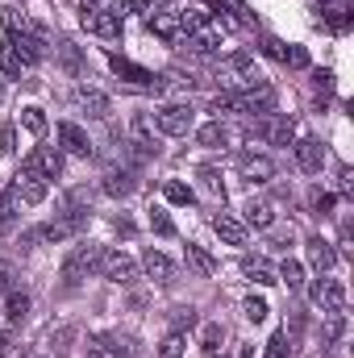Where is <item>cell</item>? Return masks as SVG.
<instances>
[{"label":"cell","mask_w":354,"mask_h":358,"mask_svg":"<svg viewBox=\"0 0 354 358\" xmlns=\"http://www.w3.org/2000/svg\"><path fill=\"white\" fill-rule=\"evenodd\" d=\"M250 138H263L271 146H292V142H296V125H292V117H283V113H267L259 121H250Z\"/></svg>","instance_id":"obj_1"},{"label":"cell","mask_w":354,"mask_h":358,"mask_svg":"<svg viewBox=\"0 0 354 358\" xmlns=\"http://www.w3.org/2000/svg\"><path fill=\"white\" fill-rule=\"evenodd\" d=\"M192 104H163V108H155V117H150V125L159 129V134H167V138H183L187 129H192Z\"/></svg>","instance_id":"obj_2"},{"label":"cell","mask_w":354,"mask_h":358,"mask_svg":"<svg viewBox=\"0 0 354 358\" xmlns=\"http://www.w3.org/2000/svg\"><path fill=\"white\" fill-rule=\"evenodd\" d=\"M129 155L134 159H155L159 155V134H155V125H150V117L146 113H138L134 121H129Z\"/></svg>","instance_id":"obj_3"},{"label":"cell","mask_w":354,"mask_h":358,"mask_svg":"<svg viewBox=\"0 0 354 358\" xmlns=\"http://www.w3.org/2000/svg\"><path fill=\"white\" fill-rule=\"evenodd\" d=\"M96 271H100L104 279H113V283H134V279H138V263H134L129 255H121V250H100Z\"/></svg>","instance_id":"obj_4"},{"label":"cell","mask_w":354,"mask_h":358,"mask_svg":"<svg viewBox=\"0 0 354 358\" xmlns=\"http://www.w3.org/2000/svg\"><path fill=\"white\" fill-rule=\"evenodd\" d=\"M96 263H100V250H96L92 242L88 246H76V250L67 255V263H63V279H67V283H84L92 271H96Z\"/></svg>","instance_id":"obj_5"},{"label":"cell","mask_w":354,"mask_h":358,"mask_svg":"<svg viewBox=\"0 0 354 358\" xmlns=\"http://www.w3.org/2000/svg\"><path fill=\"white\" fill-rule=\"evenodd\" d=\"M21 171L42 176V179H59V176H63V155H59V150H50V146H38V150L25 159V167H21Z\"/></svg>","instance_id":"obj_6"},{"label":"cell","mask_w":354,"mask_h":358,"mask_svg":"<svg viewBox=\"0 0 354 358\" xmlns=\"http://www.w3.org/2000/svg\"><path fill=\"white\" fill-rule=\"evenodd\" d=\"M309 296H313V304H321L325 313H346V287H342L338 279H317Z\"/></svg>","instance_id":"obj_7"},{"label":"cell","mask_w":354,"mask_h":358,"mask_svg":"<svg viewBox=\"0 0 354 358\" xmlns=\"http://www.w3.org/2000/svg\"><path fill=\"white\" fill-rule=\"evenodd\" d=\"M108 67H113L121 80L138 84V88H159V76H155V71H146V67H138V63H129V59H121V55H108Z\"/></svg>","instance_id":"obj_8"},{"label":"cell","mask_w":354,"mask_h":358,"mask_svg":"<svg viewBox=\"0 0 354 358\" xmlns=\"http://www.w3.org/2000/svg\"><path fill=\"white\" fill-rule=\"evenodd\" d=\"M59 142H63V150H67V155H76V159H92L88 134H84L76 121H59Z\"/></svg>","instance_id":"obj_9"},{"label":"cell","mask_w":354,"mask_h":358,"mask_svg":"<svg viewBox=\"0 0 354 358\" xmlns=\"http://www.w3.org/2000/svg\"><path fill=\"white\" fill-rule=\"evenodd\" d=\"M296 163H300L304 176H321V167H325L321 142H317V138H300V142H296Z\"/></svg>","instance_id":"obj_10"},{"label":"cell","mask_w":354,"mask_h":358,"mask_svg":"<svg viewBox=\"0 0 354 358\" xmlns=\"http://www.w3.org/2000/svg\"><path fill=\"white\" fill-rule=\"evenodd\" d=\"M238 171L250 183H267V179H275V163L267 155H238Z\"/></svg>","instance_id":"obj_11"},{"label":"cell","mask_w":354,"mask_h":358,"mask_svg":"<svg viewBox=\"0 0 354 358\" xmlns=\"http://www.w3.org/2000/svg\"><path fill=\"white\" fill-rule=\"evenodd\" d=\"M146 25H150V34H159L163 42H179V38H183V29H179V8H163V13L146 17Z\"/></svg>","instance_id":"obj_12"},{"label":"cell","mask_w":354,"mask_h":358,"mask_svg":"<svg viewBox=\"0 0 354 358\" xmlns=\"http://www.w3.org/2000/svg\"><path fill=\"white\" fill-rule=\"evenodd\" d=\"M213 229H217V238H221V242H229V246H246V225H242L238 217L217 213V217H213Z\"/></svg>","instance_id":"obj_13"},{"label":"cell","mask_w":354,"mask_h":358,"mask_svg":"<svg viewBox=\"0 0 354 358\" xmlns=\"http://www.w3.org/2000/svg\"><path fill=\"white\" fill-rule=\"evenodd\" d=\"M134 187H138L134 167H108V171H104V192H108V196H117V200H121V196H129Z\"/></svg>","instance_id":"obj_14"},{"label":"cell","mask_w":354,"mask_h":358,"mask_svg":"<svg viewBox=\"0 0 354 358\" xmlns=\"http://www.w3.org/2000/svg\"><path fill=\"white\" fill-rule=\"evenodd\" d=\"M217 46H221V34L217 29H196V34H187V55H196V59H208V55H217Z\"/></svg>","instance_id":"obj_15"},{"label":"cell","mask_w":354,"mask_h":358,"mask_svg":"<svg viewBox=\"0 0 354 358\" xmlns=\"http://www.w3.org/2000/svg\"><path fill=\"white\" fill-rule=\"evenodd\" d=\"M88 29L113 42V38H121V17H117L113 8H96V13L88 17Z\"/></svg>","instance_id":"obj_16"},{"label":"cell","mask_w":354,"mask_h":358,"mask_svg":"<svg viewBox=\"0 0 354 358\" xmlns=\"http://www.w3.org/2000/svg\"><path fill=\"white\" fill-rule=\"evenodd\" d=\"M142 271H146L155 283H167V279L176 275V263H171L167 255H159V250H146V255H142Z\"/></svg>","instance_id":"obj_17"},{"label":"cell","mask_w":354,"mask_h":358,"mask_svg":"<svg viewBox=\"0 0 354 358\" xmlns=\"http://www.w3.org/2000/svg\"><path fill=\"white\" fill-rule=\"evenodd\" d=\"M76 100H80V108H84L88 117H96V121H104V117H108V108H113V104H108V96H104V92H96V88H80V92H76Z\"/></svg>","instance_id":"obj_18"},{"label":"cell","mask_w":354,"mask_h":358,"mask_svg":"<svg viewBox=\"0 0 354 358\" xmlns=\"http://www.w3.org/2000/svg\"><path fill=\"white\" fill-rule=\"evenodd\" d=\"M13 187H17V196H21L25 204H42V200H46V179H42V176L21 171V179H17Z\"/></svg>","instance_id":"obj_19"},{"label":"cell","mask_w":354,"mask_h":358,"mask_svg":"<svg viewBox=\"0 0 354 358\" xmlns=\"http://www.w3.org/2000/svg\"><path fill=\"white\" fill-rule=\"evenodd\" d=\"M17 213H21V196H17V187H4L0 192V234H13Z\"/></svg>","instance_id":"obj_20"},{"label":"cell","mask_w":354,"mask_h":358,"mask_svg":"<svg viewBox=\"0 0 354 358\" xmlns=\"http://www.w3.org/2000/svg\"><path fill=\"white\" fill-rule=\"evenodd\" d=\"M183 259H187V267L196 271L200 279H213V275H217V259H213L208 250H200V246H187Z\"/></svg>","instance_id":"obj_21"},{"label":"cell","mask_w":354,"mask_h":358,"mask_svg":"<svg viewBox=\"0 0 354 358\" xmlns=\"http://www.w3.org/2000/svg\"><path fill=\"white\" fill-rule=\"evenodd\" d=\"M309 263L317 271H330L338 263V255H334V246H330L325 238H309Z\"/></svg>","instance_id":"obj_22"},{"label":"cell","mask_w":354,"mask_h":358,"mask_svg":"<svg viewBox=\"0 0 354 358\" xmlns=\"http://www.w3.org/2000/svg\"><path fill=\"white\" fill-rule=\"evenodd\" d=\"M196 142H200V146H208V150H217V146H225V142H229V129H225L221 121H208V125H200V129H196Z\"/></svg>","instance_id":"obj_23"},{"label":"cell","mask_w":354,"mask_h":358,"mask_svg":"<svg viewBox=\"0 0 354 358\" xmlns=\"http://www.w3.org/2000/svg\"><path fill=\"white\" fill-rule=\"evenodd\" d=\"M242 275H246L250 283H259V287H271V283H279V279H275V271L267 267L263 259H242Z\"/></svg>","instance_id":"obj_24"},{"label":"cell","mask_w":354,"mask_h":358,"mask_svg":"<svg viewBox=\"0 0 354 358\" xmlns=\"http://www.w3.org/2000/svg\"><path fill=\"white\" fill-rule=\"evenodd\" d=\"M88 358H129V350L117 338H92L88 342Z\"/></svg>","instance_id":"obj_25"},{"label":"cell","mask_w":354,"mask_h":358,"mask_svg":"<svg viewBox=\"0 0 354 358\" xmlns=\"http://www.w3.org/2000/svg\"><path fill=\"white\" fill-rule=\"evenodd\" d=\"M55 55H59V63H63V71H67V76H80V71H84V59H80L76 42H59V46H55Z\"/></svg>","instance_id":"obj_26"},{"label":"cell","mask_w":354,"mask_h":358,"mask_svg":"<svg viewBox=\"0 0 354 358\" xmlns=\"http://www.w3.org/2000/svg\"><path fill=\"white\" fill-rule=\"evenodd\" d=\"M246 221H250L255 229H271V225H275V208H271L267 200H255V204L246 208Z\"/></svg>","instance_id":"obj_27"},{"label":"cell","mask_w":354,"mask_h":358,"mask_svg":"<svg viewBox=\"0 0 354 358\" xmlns=\"http://www.w3.org/2000/svg\"><path fill=\"white\" fill-rule=\"evenodd\" d=\"M342 334H346V313H330V321H325V329H321V342L334 346Z\"/></svg>","instance_id":"obj_28"},{"label":"cell","mask_w":354,"mask_h":358,"mask_svg":"<svg viewBox=\"0 0 354 358\" xmlns=\"http://www.w3.org/2000/svg\"><path fill=\"white\" fill-rule=\"evenodd\" d=\"M163 196H167L171 204H192V200H196V192H192L187 183H179V179H167V183H163Z\"/></svg>","instance_id":"obj_29"},{"label":"cell","mask_w":354,"mask_h":358,"mask_svg":"<svg viewBox=\"0 0 354 358\" xmlns=\"http://www.w3.org/2000/svg\"><path fill=\"white\" fill-rule=\"evenodd\" d=\"M196 176H200V187H204L208 196H221V200H225V187H221V171H217V167H200Z\"/></svg>","instance_id":"obj_30"},{"label":"cell","mask_w":354,"mask_h":358,"mask_svg":"<svg viewBox=\"0 0 354 358\" xmlns=\"http://www.w3.org/2000/svg\"><path fill=\"white\" fill-rule=\"evenodd\" d=\"M208 25V13H200V8H183L179 13V29L183 34H196V29H204Z\"/></svg>","instance_id":"obj_31"},{"label":"cell","mask_w":354,"mask_h":358,"mask_svg":"<svg viewBox=\"0 0 354 358\" xmlns=\"http://www.w3.org/2000/svg\"><path fill=\"white\" fill-rule=\"evenodd\" d=\"M21 125H25L34 138H42V134H46V117H42V108H34V104L21 108Z\"/></svg>","instance_id":"obj_32"},{"label":"cell","mask_w":354,"mask_h":358,"mask_svg":"<svg viewBox=\"0 0 354 358\" xmlns=\"http://www.w3.org/2000/svg\"><path fill=\"white\" fill-rule=\"evenodd\" d=\"M4 313H8V321H21V317L29 313V296H25V292H8V300H4Z\"/></svg>","instance_id":"obj_33"},{"label":"cell","mask_w":354,"mask_h":358,"mask_svg":"<svg viewBox=\"0 0 354 358\" xmlns=\"http://www.w3.org/2000/svg\"><path fill=\"white\" fill-rule=\"evenodd\" d=\"M279 283H288V287L296 292V287L304 283V267H300L296 259H283V267H279Z\"/></svg>","instance_id":"obj_34"},{"label":"cell","mask_w":354,"mask_h":358,"mask_svg":"<svg viewBox=\"0 0 354 358\" xmlns=\"http://www.w3.org/2000/svg\"><path fill=\"white\" fill-rule=\"evenodd\" d=\"M150 229H155L159 238H176V221H171L163 208H150Z\"/></svg>","instance_id":"obj_35"},{"label":"cell","mask_w":354,"mask_h":358,"mask_svg":"<svg viewBox=\"0 0 354 358\" xmlns=\"http://www.w3.org/2000/svg\"><path fill=\"white\" fill-rule=\"evenodd\" d=\"M192 325H196V308L179 304L176 313H171V334H183V329H192Z\"/></svg>","instance_id":"obj_36"},{"label":"cell","mask_w":354,"mask_h":358,"mask_svg":"<svg viewBox=\"0 0 354 358\" xmlns=\"http://www.w3.org/2000/svg\"><path fill=\"white\" fill-rule=\"evenodd\" d=\"M71 342H76V329H71V325H63V329H55V334H50V350H55V355L71 350Z\"/></svg>","instance_id":"obj_37"},{"label":"cell","mask_w":354,"mask_h":358,"mask_svg":"<svg viewBox=\"0 0 354 358\" xmlns=\"http://www.w3.org/2000/svg\"><path fill=\"white\" fill-rule=\"evenodd\" d=\"M242 313H246V321H255V325H259V321H267V313H271V308H267V300H263V296H250Z\"/></svg>","instance_id":"obj_38"},{"label":"cell","mask_w":354,"mask_h":358,"mask_svg":"<svg viewBox=\"0 0 354 358\" xmlns=\"http://www.w3.org/2000/svg\"><path fill=\"white\" fill-rule=\"evenodd\" d=\"M267 358H288V329L271 334V342H267Z\"/></svg>","instance_id":"obj_39"},{"label":"cell","mask_w":354,"mask_h":358,"mask_svg":"<svg viewBox=\"0 0 354 358\" xmlns=\"http://www.w3.org/2000/svg\"><path fill=\"white\" fill-rule=\"evenodd\" d=\"M159 358H183V334H171V338L159 346Z\"/></svg>","instance_id":"obj_40"},{"label":"cell","mask_w":354,"mask_h":358,"mask_svg":"<svg viewBox=\"0 0 354 358\" xmlns=\"http://www.w3.org/2000/svg\"><path fill=\"white\" fill-rule=\"evenodd\" d=\"M221 338H225V334H221V325H204V334H200V342H204V350H208V355L221 346Z\"/></svg>","instance_id":"obj_41"},{"label":"cell","mask_w":354,"mask_h":358,"mask_svg":"<svg viewBox=\"0 0 354 358\" xmlns=\"http://www.w3.org/2000/svg\"><path fill=\"white\" fill-rule=\"evenodd\" d=\"M283 63H288V67H309V55H304L300 46H288V55H283Z\"/></svg>","instance_id":"obj_42"},{"label":"cell","mask_w":354,"mask_h":358,"mask_svg":"<svg viewBox=\"0 0 354 358\" xmlns=\"http://www.w3.org/2000/svg\"><path fill=\"white\" fill-rule=\"evenodd\" d=\"M21 67H25V63H21L13 50H4V71H8V80H21Z\"/></svg>","instance_id":"obj_43"},{"label":"cell","mask_w":354,"mask_h":358,"mask_svg":"<svg viewBox=\"0 0 354 358\" xmlns=\"http://www.w3.org/2000/svg\"><path fill=\"white\" fill-rule=\"evenodd\" d=\"M263 46H267V55H271V59H279V63H283V55H288V46H283L279 38H267Z\"/></svg>","instance_id":"obj_44"},{"label":"cell","mask_w":354,"mask_h":358,"mask_svg":"<svg viewBox=\"0 0 354 358\" xmlns=\"http://www.w3.org/2000/svg\"><path fill=\"white\" fill-rule=\"evenodd\" d=\"M313 208H317V213H330V208H334V196H330V192H317V196H313Z\"/></svg>","instance_id":"obj_45"},{"label":"cell","mask_w":354,"mask_h":358,"mask_svg":"<svg viewBox=\"0 0 354 358\" xmlns=\"http://www.w3.org/2000/svg\"><path fill=\"white\" fill-rule=\"evenodd\" d=\"M13 342H17V334H13V329H4V334H0V358L13 355Z\"/></svg>","instance_id":"obj_46"},{"label":"cell","mask_w":354,"mask_h":358,"mask_svg":"<svg viewBox=\"0 0 354 358\" xmlns=\"http://www.w3.org/2000/svg\"><path fill=\"white\" fill-rule=\"evenodd\" d=\"M0 142H4V150H17V129H13V125H4V134H0Z\"/></svg>","instance_id":"obj_47"},{"label":"cell","mask_w":354,"mask_h":358,"mask_svg":"<svg viewBox=\"0 0 354 358\" xmlns=\"http://www.w3.org/2000/svg\"><path fill=\"white\" fill-rule=\"evenodd\" d=\"M142 8H146V17H155V13H163V8H171V0H146Z\"/></svg>","instance_id":"obj_48"},{"label":"cell","mask_w":354,"mask_h":358,"mask_svg":"<svg viewBox=\"0 0 354 358\" xmlns=\"http://www.w3.org/2000/svg\"><path fill=\"white\" fill-rule=\"evenodd\" d=\"M8 287H13V271L0 267V292H8Z\"/></svg>","instance_id":"obj_49"},{"label":"cell","mask_w":354,"mask_h":358,"mask_svg":"<svg viewBox=\"0 0 354 358\" xmlns=\"http://www.w3.org/2000/svg\"><path fill=\"white\" fill-rule=\"evenodd\" d=\"M238 358H255V346H242V350H238Z\"/></svg>","instance_id":"obj_50"},{"label":"cell","mask_w":354,"mask_h":358,"mask_svg":"<svg viewBox=\"0 0 354 358\" xmlns=\"http://www.w3.org/2000/svg\"><path fill=\"white\" fill-rule=\"evenodd\" d=\"M208 358H217V355H208Z\"/></svg>","instance_id":"obj_51"}]
</instances>
